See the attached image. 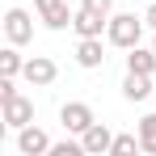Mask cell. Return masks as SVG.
<instances>
[{
    "instance_id": "obj_6",
    "label": "cell",
    "mask_w": 156,
    "mask_h": 156,
    "mask_svg": "<svg viewBox=\"0 0 156 156\" xmlns=\"http://www.w3.org/2000/svg\"><path fill=\"white\" fill-rule=\"evenodd\" d=\"M21 76L34 84V89H47V84H55V76H59V63H55L51 55H34V59H26V72Z\"/></svg>"
},
{
    "instance_id": "obj_14",
    "label": "cell",
    "mask_w": 156,
    "mask_h": 156,
    "mask_svg": "<svg viewBox=\"0 0 156 156\" xmlns=\"http://www.w3.org/2000/svg\"><path fill=\"white\" fill-rule=\"evenodd\" d=\"M26 72V59H21V51L9 42L4 51H0V76H21Z\"/></svg>"
},
{
    "instance_id": "obj_3",
    "label": "cell",
    "mask_w": 156,
    "mask_h": 156,
    "mask_svg": "<svg viewBox=\"0 0 156 156\" xmlns=\"http://www.w3.org/2000/svg\"><path fill=\"white\" fill-rule=\"evenodd\" d=\"M0 114H4V127L21 131V127L34 122V101L21 97V93H13V97H4V101H0Z\"/></svg>"
},
{
    "instance_id": "obj_8",
    "label": "cell",
    "mask_w": 156,
    "mask_h": 156,
    "mask_svg": "<svg viewBox=\"0 0 156 156\" xmlns=\"http://www.w3.org/2000/svg\"><path fill=\"white\" fill-rule=\"evenodd\" d=\"M80 144H84V156H110V148H114V131L105 127V122H93V127L80 135Z\"/></svg>"
},
{
    "instance_id": "obj_9",
    "label": "cell",
    "mask_w": 156,
    "mask_h": 156,
    "mask_svg": "<svg viewBox=\"0 0 156 156\" xmlns=\"http://www.w3.org/2000/svg\"><path fill=\"white\" fill-rule=\"evenodd\" d=\"M105 26H110V21H105V17H97L93 9H84V4H80V9H76V17H72L76 38H101V30H105Z\"/></svg>"
},
{
    "instance_id": "obj_16",
    "label": "cell",
    "mask_w": 156,
    "mask_h": 156,
    "mask_svg": "<svg viewBox=\"0 0 156 156\" xmlns=\"http://www.w3.org/2000/svg\"><path fill=\"white\" fill-rule=\"evenodd\" d=\"M80 4H84V9H93V13H97V17H105V21L114 17V0H80Z\"/></svg>"
},
{
    "instance_id": "obj_5",
    "label": "cell",
    "mask_w": 156,
    "mask_h": 156,
    "mask_svg": "<svg viewBox=\"0 0 156 156\" xmlns=\"http://www.w3.org/2000/svg\"><path fill=\"white\" fill-rule=\"evenodd\" d=\"M4 38H9L13 47H26L30 38H34V21H30L26 9H9V13H4Z\"/></svg>"
},
{
    "instance_id": "obj_11",
    "label": "cell",
    "mask_w": 156,
    "mask_h": 156,
    "mask_svg": "<svg viewBox=\"0 0 156 156\" xmlns=\"http://www.w3.org/2000/svg\"><path fill=\"white\" fill-rule=\"evenodd\" d=\"M122 97H127V101H148V97H152V76L127 72V76H122Z\"/></svg>"
},
{
    "instance_id": "obj_10",
    "label": "cell",
    "mask_w": 156,
    "mask_h": 156,
    "mask_svg": "<svg viewBox=\"0 0 156 156\" xmlns=\"http://www.w3.org/2000/svg\"><path fill=\"white\" fill-rule=\"evenodd\" d=\"M76 63L84 68V72L101 68V63H105V47H101V38H80V42H76Z\"/></svg>"
},
{
    "instance_id": "obj_15",
    "label": "cell",
    "mask_w": 156,
    "mask_h": 156,
    "mask_svg": "<svg viewBox=\"0 0 156 156\" xmlns=\"http://www.w3.org/2000/svg\"><path fill=\"white\" fill-rule=\"evenodd\" d=\"M135 152H144V148H139V131H135V135H131V131L114 135V148H110V156H135Z\"/></svg>"
},
{
    "instance_id": "obj_1",
    "label": "cell",
    "mask_w": 156,
    "mask_h": 156,
    "mask_svg": "<svg viewBox=\"0 0 156 156\" xmlns=\"http://www.w3.org/2000/svg\"><path fill=\"white\" fill-rule=\"evenodd\" d=\"M144 30H148L144 17H135V13H114L110 26H105V42L118 47V51H131V47L144 42Z\"/></svg>"
},
{
    "instance_id": "obj_12",
    "label": "cell",
    "mask_w": 156,
    "mask_h": 156,
    "mask_svg": "<svg viewBox=\"0 0 156 156\" xmlns=\"http://www.w3.org/2000/svg\"><path fill=\"white\" fill-rule=\"evenodd\" d=\"M127 72L152 76V72H156V51H152V47H131V51H127Z\"/></svg>"
},
{
    "instance_id": "obj_2",
    "label": "cell",
    "mask_w": 156,
    "mask_h": 156,
    "mask_svg": "<svg viewBox=\"0 0 156 156\" xmlns=\"http://www.w3.org/2000/svg\"><path fill=\"white\" fill-rule=\"evenodd\" d=\"M59 122H63V131H72V135H84V131L97 122V114H93L89 101H63L59 105Z\"/></svg>"
},
{
    "instance_id": "obj_4",
    "label": "cell",
    "mask_w": 156,
    "mask_h": 156,
    "mask_svg": "<svg viewBox=\"0 0 156 156\" xmlns=\"http://www.w3.org/2000/svg\"><path fill=\"white\" fill-rule=\"evenodd\" d=\"M34 9H38V21L47 30H68L72 26V9H68V0H34Z\"/></svg>"
},
{
    "instance_id": "obj_13",
    "label": "cell",
    "mask_w": 156,
    "mask_h": 156,
    "mask_svg": "<svg viewBox=\"0 0 156 156\" xmlns=\"http://www.w3.org/2000/svg\"><path fill=\"white\" fill-rule=\"evenodd\" d=\"M135 131H139V148H144L148 156H156V110H152V114H144Z\"/></svg>"
},
{
    "instance_id": "obj_7",
    "label": "cell",
    "mask_w": 156,
    "mask_h": 156,
    "mask_svg": "<svg viewBox=\"0 0 156 156\" xmlns=\"http://www.w3.org/2000/svg\"><path fill=\"white\" fill-rule=\"evenodd\" d=\"M17 152H21V156H47V152H51V135L30 122V127L17 131Z\"/></svg>"
},
{
    "instance_id": "obj_18",
    "label": "cell",
    "mask_w": 156,
    "mask_h": 156,
    "mask_svg": "<svg viewBox=\"0 0 156 156\" xmlns=\"http://www.w3.org/2000/svg\"><path fill=\"white\" fill-rule=\"evenodd\" d=\"M152 51H156V38H152Z\"/></svg>"
},
{
    "instance_id": "obj_17",
    "label": "cell",
    "mask_w": 156,
    "mask_h": 156,
    "mask_svg": "<svg viewBox=\"0 0 156 156\" xmlns=\"http://www.w3.org/2000/svg\"><path fill=\"white\" fill-rule=\"evenodd\" d=\"M144 21H148V30H156V0H148V13H144Z\"/></svg>"
}]
</instances>
